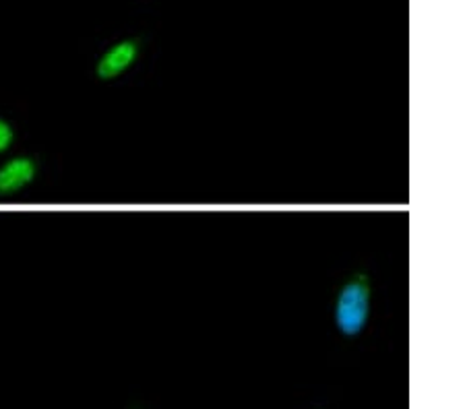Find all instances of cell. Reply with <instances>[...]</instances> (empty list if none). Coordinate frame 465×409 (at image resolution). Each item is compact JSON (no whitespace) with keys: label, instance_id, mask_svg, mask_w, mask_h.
<instances>
[{"label":"cell","instance_id":"6da1fadb","mask_svg":"<svg viewBox=\"0 0 465 409\" xmlns=\"http://www.w3.org/2000/svg\"><path fill=\"white\" fill-rule=\"evenodd\" d=\"M372 310V279L364 269L350 273L333 296L331 318L343 339H356L366 331Z\"/></svg>","mask_w":465,"mask_h":409},{"label":"cell","instance_id":"277c9868","mask_svg":"<svg viewBox=\"0 0 465 409\" xmlns=\"http://www.w3.org/2000/svg\"><path fill=\"white\" fill-rule=\"evenodd\" d=\"M15 141V131L13 126L5 121V118H0V153L9 151V147L13 145Z\"/></svg>","mask_w":465,"mask_h":409},{"label":"cell","instance_id":"3957f363","mask_svg":"<svg viewBox=\"0 0 465 409\" xmlns=\"http://www.w3.org/2000/svg\"><path fill=\"white\" fill-rule=\"evenodd\" d=\"M35 174L37 163L27 155L5 161L0 166V197H9L24 190L29 182H34Z\"/></svg>","mask_w":465,"mask_h":409},{"label":"cell","instance_id":"7a4b0ae2","mask_svg":"<svg viewBox=\"0 0 465 409\" xmlns=\"http://www.w3.org/2000/svg\"><path fill=\"white\" fill-rule=\"evenodd\" d=\"M139 42L124 40L112 46L106 54L100 58V63L95 66V74L104 81L116 79L120 74L126 73L139 58Z\"/></svg>","mask_w":465,"mask_h":409}]
</instances>
